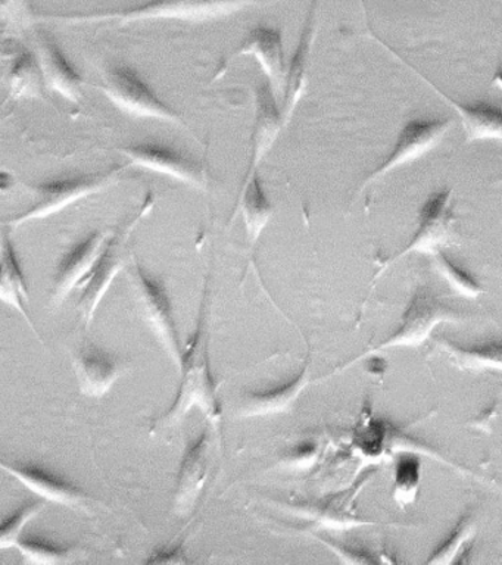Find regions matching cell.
Listing matches in <instances>:
<instances>
[{"mask_svg":"<svg viewBox=\"0 0 502 565\" xmlns=\"http://www.w3.org/2000/svg\"><path fill=\"white\" fill-rule=\"evenodd\" d=\"M34 52L45 79L46 90L55 93L72 104H81L85 79L70 64L51 34L39 31L34 38Z\"/></svg>","mask_w":502,"mask_h":565,"instance_id":"9a60e30c","label":"cell"},{"mask_svg":"<svg viewBox=\"0 0 502 565\" xmlns=\"http://www.w3.org/2000/svg\"><path fill=\"white\" fill-rule=\"evenodd\" d=\"M47 501L45 499H38V501L25 503L20 510H17L10 519L2 521L0 525V550H8V547H15L17 543L23 536L25 525L41 514L45 510Z\"/></svg>","mask_w":502,"mask_h":565,"instance_id":"83f0119b","label":"cell"},{"mask_svg":"<svg viewBox=\"0 0 502 565\" xmlns=\"http://www.w3.org/2000/svg\"><path fill=\"white\" fill-rule=\"evenodd\" d=\"M211 433L206 426L201 435L186 445L175 481L173 507L175 514L192 511L200 501L210 475Z\"/></svg>","mask_w":502,"mask_h":565,"instance_id":"4fadbf2b","label":"cell"},{"mask_svg":"<svg viewBox=\"0 0 502 565\" xmlns=\"http://www.w3.org/2000/svg\"><path fill=\"white\" fill-rule=\"evenodd\" d=\"M122 157L129 159L127 166L143 168L170 177L180 183L205 190V171L192 159L164 146L139 143L118 148Z\"/></svg>","mask_w":502,"mask_h":565,"instance_id":"8fae6325","label":"cell"},{"mask_svg":"<svg viewBox=\"0 0 502 565\" xmlns=\"http://www.w3.org/2000/svg\"><path fill=\"white\" fill-rule=\"evenodd\" d=\"M453 220L456 218H453L452 210V190L445 189L431 193L418 214L417 230L414 232L412 241L383 265L376 277L381 276L383 269L407 254L418 252V254L435 255L436 252L442 249L444 243L447 242L449 232H451Z\"/></svg>","mask_w":502,"mask_h":565,"instance_id":"9c48e42d","label":"cell"},{"mask_svg":"<svg viewBox=\"0 0 502 565\" xmlns=\"http://www.w3.org/2000/svg\"><path fill=\"white\" fill-rule=\"evenodd\" d=\"M153 203H156V196L152 193H148L143 206L140 207L138 214L131 216L118 232L113 233L107 249L100 256L95 268L92 269L89 277L86 278L85 287H83L81 299L77 302L78 317H81V321L85 324V329H89L92 322H94L95 313L98 311L105 295L108 294L113 281L116 280L118 273L126 268L125 245L127 238L133 233L139 221L149 214Z\"/></svg>","mask_w":502,"mask_h":565,"instance_id":"8992f818","label":"cell"},{"mask_svg":"<svg viewBox=\"0 0 502 565\" xmlns=\"http://www.w3.org/2000/svg\"><path fill=\"white\" fill-rule=\"evenodd\" d=\"M458 317L460 312L442 302L434 291L427 287H418L409 299L394 333L382 340L377 347L365 351L361 358L373 355L382 349L420 347L430 338L436 327L442 322L457 321Z\"/></svg>","mask_w":502,"mask_h":565,"instance_id":"52a82bcc","label":"cell"},{"mask_svg":"<svg viewBox=\"0 0 502 565\" xmlns=\"http://www.w3.org/2000/svg\"><path fill=\"white\" fill-rule=\"evenodd\" d=\"M0 258H2L0 259L2 260V268H0L2 269L0 271V300L17 309L42 342L36 327L30 320L28 308H25L30 299L28 282H25L24 274L21 271L19 259H17L14 245H12L7 234H3L2 242H0Z\"/></svg>","mask_w":502,"mask_h":565,"instance_id":"7402d4cb","label":"cell"},{"mask_svg":"<svg viewBox=\"0 0 502 565\" xmlns=\"http://www.w3.org/2000/svg\"><path fill=\"white\" fill-rule=\"evenodd\" d=\"M73 370L83 395L100 399L120 380L126 365L111 353L87 344L74 353Z\"/></svg>","mask_w":502,"mask_h":565,"instance_id":"e0dca14e","label":"cell"},{"mask_svg":"<svg viewBox=\"0 0 502 565\" xmlns=\"http://www.w3.org/2000/svg\"><path fill=\"white\" fill-rule=\"evenodd\" d=\"M308 383H310V361H307L302 370L288 383L270 391L248 392L242 395L233 415L236 418H255L288 413Z\"/></svg>","mask_w":502,"mask_h":565,"instance_id":"ac0fdd59","label":"cell"},{"mask_svg":"<svg viewBox=\"0 0 502 565\" xmlns=\"http://www.w3.org/2000/svg\"><path fill=\"white\" fill-rule=\"evenodd\" d=\"M241 56L255 57L259 66H261L267 82L270 83L273 90H275L276 96L284 95L286 78L285 52L284 38H281L279 29L258 25L250 30L244 42L241 43V46L220 64L214 79L222 77L232 62Z\"/></svg>","mask_w":502,"mask_h":565,"instance_id":"30bf717a","label":"cell"},{"mask_svg":"<svg viewBox=\"0 0 502 565\" xmlns=\"http://www.w3.org/2000/svg\"><path fill=\"white\" fill-rule=\"evenodd\" d=\"M33 18L36 20V13H33L30 0H0V20H2L3 31L8 25L12 29H24Z\"/></svg>","mask_w":502,"mask_h":565,"instance_id":"f546056e","label":"cell"},{"mask_svg":"<svg viewBox=\"0 0 502 565\" xmlns=\"http://www.w3.org/2000/svg\"><path fill=\"white\" fill-rule=\"evenodd\" d=\"M418 481H420V461L409 455L399 457L396 461L394 498L400 507L414 502L417 497Z\"/></svg>","mask_w":502,"mask_h":565,"instance_id":"f1b7e54d","label":"cell"},{"mask_svg":"<svg viewBox=\"0 0 502 565\" xmlns=\"http://www.w3.org/2000/svg\"><path fill=\"white\" fill-rule=\"evenodd\" d=\"M239 212L244 216L246 236H248L250 246H255L261 237L264 228L270 223L273 214H275V206L268 201L267 194L264 192L258 172L237 194L235 210H233L228 223H232Z\"/></svg>","mask_w":502,"mask_h":565,"instance_id":"44dd1931","label":"cell"},{"mask_svg":"<svg viewBox=\"0 0 502 565\" xmlns=\"http://www.w3.org/2000/svg\"><path fill=\"white\" fill-rule=\"evenodd\" d=\"M435 264L440 276L457 295L462 296V298L474 299L484 294L482 285L476 280L473 274L467 271L461 264L445 254L442 249L436 252Z\"/></svg>","mask_w":502,"mask_h":565,"instance_id":"484cf974","label":"cell"},{"mask_svg":"<svg viewBox=\"0 0 502 565\" xmlns=\"http://www.w3.org/2000/svg\"><path fill=\"white\" fill-rule=\"evenodd\" d=\"M117 109L131 118L157 119L188 128L182 115L158 97L157 93L129 66H108L103 83L95 86Z\"/></svg>","mask_w":502,"mask_h":565,"instance_id":"3957f363","label":"cell"},{"mask_svg":"<svg viewBox=\"0 0 502 565\" xmlns=\"http://www.w3.org/2000/svg\"><path fill=\"white\" fill-rule=\"evenodd\" d=\"M442 97L460 115L467 143L483 140L502 141V108L500 106L488 104V102L460 104L451 97L445 95Z\"/></svg>","mask_w":502,"mask_h":565,"instance_id":"603a6c76","label":"cell"},{"mask_svg":"<svg viewBox=\"0 0 502 565\" xmlns=\"http://www.w3.org/2000/svg\"><path fill=\"white\" fill-rule=\"evenodd\" d=\"M436 347L452 361L453 365L469 371H496L502 373V338L476 343H460L438 335Z\"/></svg>","mask_w":502,"mask_h":565,"instance_id":"ffe728a7","label":"cell"},{"mask_svg":"<svg viewBox=\"0 0 502 565\" xmlns=\"http://www.w3.org/2000/svg\"><path fill=\"white\" fill-rule=\"evenodd\" d=\"M129 280L133 286L136 305L140 316L147 322L149 329L156 334L158 342L164 348L167 355L174 362L179 373L182 370L183 353L180 343L178 326H175L173 308L169 295L161 282L145 271L138 259L133 258L131 268L127 269Z\"/></svg>","mask_w":502,"mask_h":565,"instance_id":"5b68a950","label":"cell"},{"mask_svg":"<svg viewBox=\"0 0 502 565\" xmlns=\"http://www.w3.org/2000/svg\"><path fill=\"white\" fill-rule=\"evenodd\" d=\"M2 468L8 475L15 477L21 484L47 502L58 503L70 510L90 511L94 499L76 484L68 483L61 477L52 475L51 471L43 470L38 466H30V463L23 466V463L2 462Z\"/></svg>","mask_w":502,"mask_h":565,"instance_id":"5bb4252c","label":"cell"},{"mask_svg":"<svg viewBox=\"0 0 502 565\" xmlns=\"http://www.w3.org/2000/svg\"><path fill=\"white\" fill-rule=\"evenodd\" d=\"M113 233L103 232V230L92 233L64 256L56 269L54 287H52L50 300L52 307H61L68 299L70 294L85 282L107 249Z\"/></svg>","mask_w":502,"mask_h":565,"instance_id":"7c38bea8","label":"cell"},{"mask_svg":"<svg viewBox=\"0 0 502 565\" xmlns=\"http://www.w3.org/2000/svg\"><path fill=\"white\" fill-rule=\"evenodd\" d=\"M285 126L284 114L277 106V96L270 83L258 84L257 92H255L254 130L253 137H250L253 146H250L248 170H246L242 188H245L249 180L257 174L259 163L266 158L268 150L275 145L277 136L280 135L281 128Z\"/></svg>","mask_w":502,"mask_h":565,"instance_id":"2e32d148","label":"cell"},{"mask_svg":"<svg viewBox=\"0 0 502 565\" xmlns=\"http://www.w3.org/2000/svg\"><path fill=\"white\" fill-rule=\"evenodd\" d=\"M15 547L28 564H67L73 563L77 555L72 547H58L46 542L30 541V539H21Z\"/></svg>","mask_w":502,"mask_h":565,"instance_id":"4316f807","label":"cell"},{"mask_svg":"<svg viewBox=\"0 0 502 565\" xmlns=\"http://www.w3.org/2000/svg\"><path fill=\"white\" fill-rule=\"evenodd\" d=\"M451 126V118L409 119L400 128L394 149L387 154L385 161L378 163L376 170L365 177L360 190H364L374 181L396 170V168L408 166V163L417 161L418 158L425 157L429 150L434 149L444 139Z\"/></svg>","mask_w":502,"mask_h":565,"instance_id":"ba28073f","label":"cell"},{"mask_svg":"<svg viewBox=\"0 0 502 565\" xmlns=\"http://www.w3.org/2000/svg\"><path fill=\"white\" fill-rule=\"evenodd\" d=\"M209 285L205 287L195 333L184 349L178 396L169 411L152 422L151 433L180 426L193 408L201 409L222 437V405L210 360Z\"/></svg>","mask_w":502,"mask_h":565,"instance_id":"6da1fadb","label":"cell"},{"mask_svg":"<svg viewBox=\"0 0 502 565\" xmlns=\"http://www.w3.org/2000/svg\"><path fill=\"white\" fill-rule=\"evenodd\" d=\"M476 534V521L473 512H464L453 525L451 533L435 547L427 564H452L457 563V556L467 545L473 541Z\"/></svg>","mask_w":502,"mask_h":565,"instance_id":"d4e9b609","label":"cell"},{"mask_svg":"<svg viewBox=\"0 0 502 565\" xmlns=\"http://www.w3.org/2000/svg\"><path fill=\"white\" fill-rule=\"evenodd\" d=\"M127 167H114L111 170L98 172V174L74 177V179H64L51 181L38 185L34 192V202L29 210L7 220L6 225L12 228H19L21 225L32 223V221L50 218L67 210L70 205L104 192L105 189L116 184Z\"/></svg>","mask_w":502,"mask_h":565,"instance_id":"277c9868","label":"cell"},{"mask_svg":"<svg viewBox=\"0 0 502 565\" xmlns=\"http://www.w3.org/2000/svg\"><path fill=\"white\" fill-rule=\"evenodd\" d=\"M258 0H149L139 7L98 13H39L36 20H55L64 24H98L117 22L125 26L135 22L175 20L186 22H209L222 20L233 13L244 11Z\"/></svg>","mask_w":502,"mask_h":565,"instance_id":"7a4b0ae2","label":"cell"},{"mask_svg":"<svg viewBox=\"0 0 502 565\" xmlns=\"http://www.w3.org/2000/svg\"><path fill=\"white\" fill-rule=\"evenodd\" d=\"M317 9H319V0H312L311 7L308 9L306 24H303L301 31V38H299L298 46L289 62V68L286 71L284 104H281V114H284L286 126H288L299 100L302 99L303 93H306L308 62H310L317 31Z\"/></svg>","mask_w":502,"mask_h":565,"instance_id":"d6986e66","label":"cell"},{"mask_svg":"<svg viewBox=\"0 0 502 565\" xmlns=\"http://www.w3.org/2000/svg\"><path fill=\"white\" fill-rule=\"evenodd\" d=\"M6 84L11 99H34L41 97L45 79L36 56L29 51L15 52L10 68L6 71Z\"/></svg>","mask_w":502,"mask_h":565,"instance_id":"cb8c5ba5","label":"cell"}]
</instances>
